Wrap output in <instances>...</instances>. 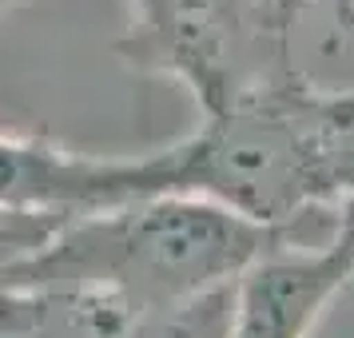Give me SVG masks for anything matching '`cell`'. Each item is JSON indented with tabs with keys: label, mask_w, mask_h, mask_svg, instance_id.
I'll return each mask as SVG.
<instances>
[{
	"label": "cell",
	"mask_w": 354,
	"mask_h": 338,
	"mask_svg": "<svg viewBox=\"0 0 354 338\" xmlns=\"http://www.w3.org/2000/svg\"><path fill=\"white\" fill-rule=\"evenodd\" d=\"M330 223L335 211L295 227H259L207 199H131L64 219L40 251L0 274V287L88 290L115 299L136 322L167 319L227 294L271 247Z\"/></svg>",
	"instance_id": "7a4b0ae2"
},
{
	"label": "cell",
	"mask_w": 354,
	"mask_h": 338,
	"mask_svg": "<svg viewBox=\"0 0 354 338\" xmlns=\"http://www.w3.org/2000/svg\"><path fill=\"white\" fill-rule=\"evenodd\" d=\"M315 0H128L120 64L183 84L203 115L299 84L295 20Z\"/></svg>",
	"instance_id": "3957f363"
},
{
	"label": "cell",
	"mask_w": 354,
	"mask_h": 338,
	"mask_svg": "<svg viewBox=\"0 0 354 338\" xmlns=\"http://www.w3.org/2000/svg\"><path fill=\"white\" fill-rule=\"evenodd\" d=\"M187 195L259 227H295L354 199V112L342 92L299 80L231 112L203 115L183 140L144 156L84 151L80 207Z\"/></svg>",
	"instance_id": "6da1fadb"
},
{
	"label": "cell",
	"mask_w": 354,
	"mask_h": 338,
	"mask_svg": "<svg viewBox=\"0 0 354 338\" xmlns=\"http://www.w3.org/2000/svg\"><path fill=\"white\" fill-rule=\"evenodd\" d=\"M351 283L354 199H346L326 231L279 243L235 279L223 338H310L326 306Z\"/></svg>",
	"instance_id": "277c9868"
},
{
	"label": "cell",
	"mask_w": 354,
	"mask_h": 338,
	"mask_svg": "<svg viewBox=\"0 0 354 338\" xmlns=\"http://www.w3.org/2000/svg\"><path fill=\"white\" fill-rule=\"evenodd\" d=\"M136 319L108 294L0 287V338H128Z\"/></svg>",
	"instance_id": "5b68a950"
},
{
	"label": "cell",
	"mask_w": 354,
	"mask_h": 338,
	"mask_svg": "<svg viewBox=\"0 0 354 338\" xmlns=\"http://www.w3.org/2000/svg\"><path fill=\"white\" fill-rule=\"evenodd\" d=\"M227 294H215L207 303L187 306L167 319H144L131 326L128 338H223L227 335Z\"/></svg>",
	"instance_id": "8992f818"
},
{
	"label": "cell",
	"mask_w": 354,
	"mask_h": 338,
	"mask_svg": "<svg viewBox=\"0 0 354 338\" xmlns=\"http://www.w3.org/2000/svg\"><path fill=\"white\" fill-rule=\"evenodd\" d=\"M72 215H44V211H0V274L20 259L40 251L56 235V227Z\"/></svg>",
	"instance_id": "52a82bcc"
},
{
	"label": "cell",
	"mask_w": 354,
	"mask_h": 338,
	"mask_svg": "<svg viewBox=\"0 0 354 338\" xmlns=\"http://www.w3.org/2000/svg\"><path fill=\"white\" fill-rule=\"evenodd\" d=\"M342 100H346V108L354 112V92H342Z\"/></svg>",
	"instance_id": "ba28073f"
}]
</instances>
